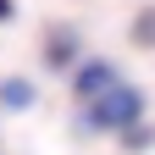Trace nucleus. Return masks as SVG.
I'll use <instances>...</instances> for the list:
<instances>
[{"mask_svg":"<svg viewBox=\"0 0 155 155\" xmlns=\"http://www.w3.org/2000/svg\"><path fill=\"white\" fill-rule=\"evenodd\" d=\"M72 55H78L72 33H55V39H50V50H45V61H50V67H61V61H72Z\"/></svg>","mask_w":155,"mask_h":155,"instance_id":"obj_3","label":"nucleus"},{"mask_svg":"<svg viewBox=\"0 0 155 155\" xmlns=\"http://www.w3.org/2000/svg\"><path fill=\"white\" fill-rule=\"evenodd\" d=\"M105 83H116V67H111V61H89L83 72H78V83H72V89H78V100H94Z\"/></svg>","mask_w":155,"mask_h":155,"instance_id":"obj_2","label":"nucleus"},{"mask_svg":"<svg viewBox=\"0 0 155 155\" xmlns=\"http://www.w3.org/2000/svg\"><path fill=\"white\" fill-rule=\"evenodd\" d=\"M0 100H6V105H28V100H33V89L22 83V78H11V83H0Z\"/></svg>","mask_w":155,"mask_h":155,"instance_id":"obj_4","label":"nucleus"},{"mask_svg":"<svg viewBox=\"0 0 155 155\" xmlns=\"http://www.w3.org/2000/svg\"><path fill=\"white\" fill-rule=\"evenodd\" d=\"M139 111H144V94L133 89V83H105V89L89 100V127H105V133H116V127L139 122Z\"/></svg>","mask_w":155,"mask_h":155,"instance_id":"obj_1","label":"nucleus"},{"mask_svg":"<svg viewBox=\"0 0 155 155\" xmlns=\"http://www.w3.org/2000/svg\"><path fill=\"white\" fill-rule=\"evenodd\" d=\"M0 17H11V0H0Z\"/></svg>","mask_w":155,"mask_h":155,"instance_id":"obj_6","label":"nucleus"},{"mask_svg":"<svg viewBox=\"0 0 155 155\" xmlns=\"http://www.w3.org/2000/svg\"><path fill=\"white\" fill-rule=\"evenodd\" d=\"M133 33H139V45H155V17H139V28H133Z\"/></svg>","mask_w":155,"mask_h":155,"instance_id":"obj_5","label":"nucleus"}]
</instances>
